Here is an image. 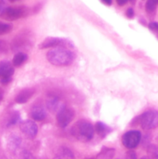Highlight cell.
I'll return each instance as SVG.
<instances>
[{
    "mask_svg": "<svg viewBox=\"0 0 158 159\" xmlns=\"http://www.w3.org/2000/svg\"><path fill=\"white\" fill-rule=\"evenodd\" d=\"M116 150L112 148L102 147L95 159H112L114 158Z\"/></svg>",
    "mask_w": 158,
    "mask_h": 159,
    "instance_id": "15",
    "label": "cell"
},
{
    "mask_svg": "<svg viewBox=\"0 0 158 159\" xmlns=\"http://www.w3.org/2000/svg\"><path fill=\"white\" fill-rule=\"evenodd\" d=\"M20 116L18 112H13V113H11L10 116H9V120H8L6 126H7V127H11V126L15 125V124H16L17 123L20 121Z\"/></svg>",
    "mask_w": 158,
    "mask_h": 159,
    "instance_id": "21",
    "label": "cell"
},
{
    "mask_svg": "<svg viewBox=\"0 0 158 159\" xmlns=\"http://www.w3.org/2000/svg\"><path fill=\"white\" fill-rule=\"evenodd\" d=\"M74 116H75V113H74V110L64 107L57 113V125L61 128L68 127L72 122Z\"/></svg>",
    "mask_w": 158,
    "mask_h": 159,
    "instance_id": "7",
    "label": "cell"
},
{
    "mask_svg": "<svg viewBox=\"0 0 158 159\" xmlns=\"http://www.w3.org/2000/svg\"><path fill=\"white\" fill-rule=\"evenodd\" d=\"M102 2L107 6H111L112 3V0H102Z\"/></svg>",
    "mask_w": 158,
    "mask_h": 159,
    "instance_id": "30",
    "label": "cell"
},
{
    "mask_svg": "<svg viewBox=\"0 0 158 159\" xmlns=\"http://www.w3.org/2000/svg\"><path fill=\"white\" fill-rule=\"evenodd\" d=\"M124 159H137L136 152L133 150H129L128 152L125 153V158Z\"/></svg>",
    "mask_w": 158,
    "mask_h": 159,
    "instance_id": "25",
    "label": "cell"
},
{
    "mask_svg": "<svg viewBox=\"0 0 158 159\" xmlns=\"http://www.w3.org/2000/svg\"><path fill=\"white\" fill-rule=\"evenodd\" d=\"M20 129L29 139H34L38 133V127L34 121L30 120L22 121L20 124Z\"/></svg>",
    "mask_w": 158,
    "mask_h": 159,
    "instance_id": "9",
    "label": "cell"
},
{
    "mask_svg": "<svg viewBox=\"0 0 158 159\" xmlns=\"http://www.w3.org/2000/svg\"><path fill=\"white\" fill-rule=\"evenodd\" d=\"M9 51V46L7 42L3 40H0V54H6Z\"/></svg>",
    "mask_w": 158,
    "mask_h": 159,
    "instance_id": "24",
    "label": "cell"
},
{
    "mask_svg": "<svg viewBox=\"0 0 158 159\" xmlns=\"http://www.w3.org/2000/svg\"><path fill=\"white\" fill-rule=\"evenodd\" d=\"M140 159H150V158H149L147 156H143V157H142Z\"/></svg>",
    "mask_w": 158,
    "mask_h": 159,
    "instance_id": "32",
    "label": "cell"
},
{
    "mask_svg": "<svg viewBox=\"0 0 158 159\" xmlns=\"http://www.w3.org/2000/svg\"><path fill=\"white\" fill-rule=\"evenodd\" d=\"M147 152L150 159H158V147L155 144H149L147 147Z\"/></svg>",
    "mask_w": 158,
    "mask_h": 159,
    "instance_id": "19",
    "label": "cell"
},
{
    "mask_svg": "<svg viewBox=\"0 0 158 159\" xmlns=\"http://www.w3.org/2000/svg\"><path fill=\"white\" fill-rule=\"evenodd\" d=\"M134 15L135 12L133 8H129L126 10V12H125V16H126L127 18L129 19H133V17H134Z\"/></svg>",
    "mask_w": 158,
    "mask_h": 159,
    "instance_id": "27",
    "label": "cell"
},
{
    "mask_svg": "<svg viewBox=\"0 0 158 159\" xmlns=\"http://www.w3.org/2000/svg\"><path fill=\"white\" fill-rule=\"evenodd\" d=\"M9 2H15V1H18V0H9Z\"/></svg>",
    "mask_w": 158,
    "mask_h": 159,
    "instance_id": "34",
    "label": "cell"
},
{
    "mask_svg": "<svg viewBox=\"0 0 158 159\" xmlns=\"http://www.w3.org/2000/svg\"><path fill=\"white\" fill-rule=\"evenodd\" d=\"M76 54L68 48H54L46 53V60L54 66H69L74 63Z\"/></svg>",
    "mask_w": 158,
    "mask_h": 159,
    "instance_id": "1",
    "label": "cell"
},
{
    "mask_svg": "<svg viewBox=\"0 0 158 159\" xmlns=\"http://www.w3.org/2000/svg\"><path fill=\"white\" fill-rule=\"evenodd\" d=\"M157 4V0H147L145 4L146 12L148 14H153L156 11Z\"/></svg>",
    "mask_w": 158,
    "mask_h": 159,
    "instance_id": "20",
    "label": "cell"
},
{
    "mask_svg": "<svg viewBox=\"0 0 158 159\" xmlns=\"http://www.w3.org/2000/svg\"><path fill=\"white\" fill-rule=\"evenodd\" d=\"M129 0H116V2L119 6H122L128 2Z\"/></svg>",
    "mask_w": 158,
    "mask_h": 159,
    "instance_id": "29",
    "label": "cell"
},
{
    "mask_svg": "<svg viewBox=\"0 0 158 159\" xmlns=\"http://www.w3.org/2000/svg\"><path fill=\"white\" fill-rule=\"evenodd\" d=\"M20 144H21V139L17 135H12L10 137V139L9 140V142H8L9 148L12 152H15L16 149H18Z\"/></svg>",
    "mask_w": 158,
    "mask_h": 159,
    "instance_id": "18",
    "label": "cell"
},
{
    "mask_svg": "<svg viewBox=\"0 0 158 159\" xmlns=\"http://www.w3.org/2000/svg\"><path fill=\"white\" fill-rule=\"evenodd\" d=\"M71 134L76 140L88 142L94 138V128L92 124L85 120H77L71 129Z\"/></svg>",
    "mask_w": 158,
    "mask_h": 159,
    "instance_id": "2",
    "label": "cell"
},
{
    "mask_svg": "<svg viewBox=\"0 0 158 159\" xmlns=\"http://www.w3.org/2000/svg\"><path fill=\"white\" fill-rule=\"evenodd\" d=\"M6 8V2L4 0H0V16H1Z\"/></svg>",
    "mask_w": 158,
    "mask_h": 159,
    "instance_id": "28",
    "label": "cell"
},
{
    "mask_svg": "<svg viewBox=\"0 0 158 159\" xmlns=\"http://www.w3.org/2000/svg\"><path fill=\"white\" fill-rule=\"evenodd\" d=\"M148 27L150 30L154 31V32H156L158 34V23H149Z\"/></svg>",
    "mask_w": 158,
    "mask_h": 159,
    "instance_id": "26",
    "label": "cell"
},
{
    "mask_svg": "<svg viewBox=\"0 0 158 159\" xmlns=\"http://www.w3.org/2000/svg\"><path fill=\"white\" fill-rule=\"evenodd\" d=\"M19 159H37L31 152L27 150H23L20 154Z\"/></svg>",
    "mask_w": 158,
    "mask_h": 159,
    "instance_id": "23",
    "label": "cell"
},
{
    "mask_svg": "<svg viewBox=\"0 0 158 159\" xmlns=\"http://www.w3.org/2000/svg\"><path fill=\"white\" fill-rule=\"evenodd\" d=\"M157 2H158V0H157Z\"/></svg>",
    "mask_w": 158,
    "mask_h": 159,
    "instance_id": "36",
    "label": "cell"
},
{
    "mask_svg": "<svg viewBox=\"0 0 158 159\" xmlns=\"http://www.w3.org/2000/svg\"><path fill=\"white\" fill-rule=\"evenodd\" d=\"M29 9L26 6H15L6 7L1 15L2 18L8 21H14L28 16Z\"/></svg>",
    "mask_w": 158,
    "mask_h": 159,
    "instance_id": "5",
    "label": "cell"
},
{
    "mask_svg": "<svg viewBox=\"0 0 158 159\" xmlns=\"http://www.w3.org/2000/svg\"><path fill=\"white\" fill-rule=\"evenodd\" d=\"M13 65L8 61H0V82L7 84L12 81V76L14 74Z\"/></svg>",
    "mask_w": 158,
    "mask_h": 159,
    "instance_id": "8",
    "label": "cell"
},
{
    "mask_svg": "<svg viewBox=\"0 0 158 159\" xmlns=\"http://www.w3.org/2000/svg\"><path fill=\"white\" fill-rule=\"evenodd\" d=\"M30 116L36 121H41L46 118V113L45 109L41 106H34L30 111Z\"/></svg>",
    "mask_w": 158,
    "mask_h": 159,
    "instance_id": "13",
    "label": "cell"
},
{
    "mask_svg": "<svg viewBox=\"0 0 158 159\" xmlns=\"http://www.w3.org/2000/svg\"><path fill=\"white\" fill-rule=\"evenodd\" d=\"M35 93V89L33 88H26L21 90L15 98V101L19 104H23L27 102L32 98Z\"/></svg>",
    "mask_w": 158,
    "mask_h": 159,
    "instance_id": "12",
    "label": "cell"
},
{
    "mask_svg": "<svg viewBox=\"0 0 158 159\" xmlns=\"http://www.w3.org/2000/svg\"><path fill=\"white\" fill-rule=\"evenodd\" d=\"M53 159H76L74 153L68 148L62 146L56 152Z\"/></svg>",
    "mask_w": 158,
    "mask_h": 159,
    "instance_id": "14",
    "label": "cell"
},
{
    "mask_svg": "<svg viewBox=\"0 0 158 159\" xmlns=\"http://www.w3.org/2000/svg\"><path fill=\"white\" fill-rule=\"evenodd\" d=\"M32 44L31 37L29 34H22L16 36L12 43V48L13 51H20L22 49H27Z\"/></svg>",
    "mask_w": 158,
    "mask_h": 159,
    "instance_id": "10",
    "label": "cell"
},
{
    "mask_svg": "<svg viewBox=\"0 0 158 159\" xmlns=\"http://www.w3.org/2000/svg\"><path fill=\"white\" fill-rule=\"evenodd\" d=\"M12 26L11 24L1 23L0 22V36L9 34V33H10L12 31Z\"/></svg>",
    "mask_w": 158,
    "mask_h": 159,
    "instance_id": "22",
    "label": "cell"
},
{
    "mask_svg": "<svg viewBox=\"0 0 158 159\" xmlns=\"http://www.w3.org/2000/svg\"><path fill=\"white\" fill-rule=\"evenodd\" d=\"M46 105L48 110L54 113H57L65 107L61 99L55 95H50L48 96L46 100Z\"/></svg>",
    "mask_w": 158,
    "mask_h": 159,
    "instance_id": "11",
    "label": "cell"
},
{
    "mask_svg": "<svg viewBox=\"0 0 158 159\" xmlns=\"http://www.w3.org/2000/svg\"><path fill=\"white\" fill-rule=\"evenodd\" d=\"M142 135L138 130H129L122 137V143L129 150H133L137 147L141 141Z\"/></svg>",
    "mask_w": 158,
    "mask_h": 159,
    "instance_id": "6",
    "label": "cell"
},
{
    "mask_svg": "<svg viewBox=\"0 0 158 159\" xmlns=\"http://www.w3.org/2000/svg\"><path fill=\"white\" fill-rule=\"evenodd\" d=\"M3 97H4V91H3L2 89L0 88V102L2 101Z\"/></svg>",
    "mask_w": 158,
    "mask_h": 159,
    "instance_id": "31",
    "label": "cell"
},
{
    "mask_svg": "<svg viewBox=\"0 0 158 159\" xmlns=\"http://www.w3.org/2000/svg\"><path fill=\"white\" fill-rule=\"evenodd\" d=\"M64 48L71 49L74 48V44L71 40L60 37H47L43 40L39 45L40 49H47V48Z\"/></svg>",
    "mask_w": 158,
    "mask_h": 159,
    "instance_id": "4",
    "label": "cell"
},
{
    "mask_svg": "<svg viewBox=\"0 0 158 159\" xmlns=\"http://www.w3.org/2000/svg\"><path fill=\"white\" fill-rule=\"evenodd\" d=\"M129 1H130V2H131L132 3H134L135 2H136V0H129Z\"/></svg>",
    "mask_w": 158,
    "mask_h": 159,
    "instance_id": "33",
    "label": "cell"
},
{
    "mask_svg": "<svg viewBox=\"0 0 158 159\" xmlns=\"http://www.w3.org/2000/svg\"><path fill=\"white\" fill-rule=\"evenodd\" d=\"M85 159H94V158H85Z\"/></svg>",
    "mask_w": 158,
    "mask_h": 159,
    "instance_id": "35",
    "label": "cell"
},
{
    "mask_svg": "<svg viewBox=\"0 0 158 159\" xmlns=\"http://www.w3.org/2000/svg\"><path fill=\"white\" fill-rule=\"evenodd\" d=\"M136 124H139L143 130H153L158 127V112L148 110L134 119Z\"/></svg>",
    "mask_w": 158,
    "mask_h": 159,
    "instance_id": "3",
    "label": "cell"
},
{
    "mask_svg": "<svg viewBox=\"0 0 158 159\" xmlns=\"http://www.w3.org/2000/svg\"><path fill=\"white\" fill-rule=\"evenodd\" d=\"M27 54L23 52H18L12 59V65L15 67H20L25 63L27 60Z\"/></svg>",
    "mask_w": 158,
    "mask_h": 159,
    "instance_id": "17",
    "label": "cell"
},
{
    "mask_svg": "<svg viewBox=\"0 0 158 159\" xmlns=\"http://www.w3.org/2000/svg\"><path fill=\"white\" fill-rule=\"evenodd\" d=\"M94 130L99 137L102 138H105L110 132L112 131L111 128L102 122H97L94 126Z\"/></svg>",
    "mask_w": 158,
    "mask_h": 159,
    "instance_id": "16",
    "label": "cell"
}]
</instances>
